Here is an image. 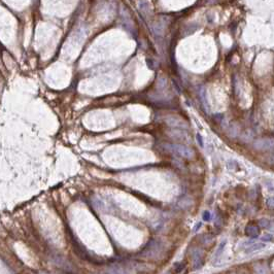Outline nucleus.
Returning <instances> with one entry per match:
<instances>
[{
  "instance_id": "nucleus-5",
  "label": "nucleus",
  "mask_w": 274,
  "mask_h": 274,
  "mask_svg": "<svg viewBox=\"0 0 274 274\" xmlns=\"http://www.w3.org/2000/svg\"><path fill=\"white\" fill-rule=\"evenodd\" d=\"M273 240V236L271 234H266L264 235L263 237H261V241H263V242H267V241H272Z\"/></svg>"
},
{
  "instance_id": "nucleus-1",
  "label": "nucleus",
  "mask_w": 274,
  "mask_h": 274,
  "mask_svg": "<svg viewBox=\"0 0 274 274\" xmlns=\"http://www.w3.org/2000/svg\"><path fill=\"white\" fill-rule=\"evenodd\" d=\"M165 148H167L169 151H172L175 155H178L180 157H183V158L187 159H191L192 157L194 156L193 151L190 148L186 145H181V144H166Z\"/></svg>"
},
{
  "instance_id": "nucleus-2",
  "label": "nucleus",
  "mask_w": 274,
  "mask_h": 274,
  "mask_svg": "<svg viewBox=\"0 0 274 274\" xmlns=\"http://www.w3.org/2000/svg\"><path fill=\"white\" fill-rule=\"evenodd\" d=\"M265 243L264 242H258V243H253V244H251V245L248 246L247 247V249H246V253L247 254H251V253H254V251H260V249H262V248H264L265 247Z\"/></svg>"
},
{
  "instance_id": "nucleus-7",
  "label": "nucleus",
  "mask_w": 274,
  "mask_h": 274,
  "mask_svg": "<svg viewBox=\"0 0 274 274\" xmlns=\"http://www.w3.org/2000/svg\"><path fill=\"white\" fill-rule=\"evenodd\" d=\"M259 224L261 225L262 228H268V224H269V221L267 219H262L259 221Z\"/></svg>"
},
{
  "instance_id": "nucleus-4",
  "label": "nucleus",
  "mask_w": 274,
  "mask_h": 274,
  "mask_svg": "<svg viewBox=\"0 0 274 274\" xmlns=\"http://www.w3.org/2000/svg\"><path fill=\"white\" fill-rule=\"evenodd\" d=\"M226 243H227V241L226 240H223V242H221V244L219 245L218 251H216V253H215V258H216V259H218V257H219V254H221L224 251V248H225V245H226Z\"/></svg>"
},
{
  "instance_id": "nucleus-10",
  "label": "nucleus",
  "mask_w": 274,
  "mask_h": 274,
  "mask_svg": "<svg viewBox=\"0 0 274 274\" xmlns=\"http://www.w3.org/2000/svg\"><path fill=\"white\" fill-rule=\"evenodd\" d=\"M201 226H202V224H201V223H199V224H197V226H196V227H195V229H194V231H197V230H198V229H199V228H200V227H201Z\"/></svg>"
},
{
  "instance_id": "nucleus-6",
  "label": "nucleus",
  "mask_w": 274,
  "mask_h": 274,
  "mask_svg": "<svg viewBox=\"0 0 274 274\" xmlns=\"http://www.w3.org/2000/svg\"><path fill=\"white\" fill-rule=\"evenodd\" d=\"M211 219V214L209 211H204L203 212V221L204 222H209Z\"/></svg>"
},
{
  "instance_id": "nucleus-11",
  "label": "nucleus",
  "mask_w": 274,
  "mask_h": 274,
  "mask_svg": "<svg viewBox=\"0 0 274 274\" xmlns=\"http://www.w3.org/2000/svg\"><path fill=\"white\" fill-rule=\"evenodd\" d=\"M166 274H170V273H166Z\"/></svg>"
},
{
  "instance_id": "nucleus-9",
  "label": "nucleus",
  "mask_w": 274,
  "mask_h": 274,
  "mask_svg": "<svg viewBox=\"0 0 274 274\" xmlns=\"http://www.w3.org/2000/svg\"><path fill=\"white\" fill-rule=\"evenodd\" d=\"M197 139H198V142H199V144L201 145V146H203V140H202V137L200 136L199 134L197 135Z\"/></svg>"
},
{
  "instance_id": "nucleus-8",
  "label": "nucleus",
  "mask_w": 274,
  "mask_h": 274,
  "mask_svg": "<svg viewBox=\"0 0 274 274\" xmlns=\"http://www.w3.org/2000/svg\"><path fill=\"white\" fill-rule=\"evenodd\" d=\"M267 204L270 208H273V198H270L267 200Z\"/></svg>"
},
{
  "instance_id": "nucleus-3",
  "label": "nucleus",
  "mask_w": 274,
  "mask_h": 274,
  "mask_svg": "<svg viewBox=\"0 0 274 274\" xmlns=\"http://www.w3.org/2000/svg\"><path fill=\"white\" fill-rule=\"evenodd\" d=\"M245 233L247 235H249L251 237H257L258 234H259V229H258L257 227L254 226H251V225H249V226H247L245 228Z\"/></svg>"
}]
</instances>
